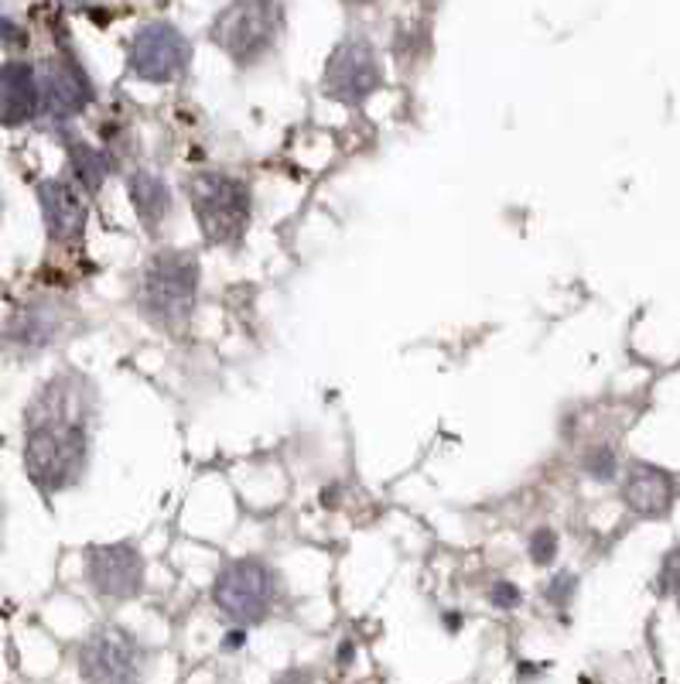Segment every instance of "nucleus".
Returning <instances> with one entry per match:
<instances>
[{
	"instance_id": "5701e85b",
	"label": "nucleus",
	"mask_w": 680,
	"mask_h": 684,
	"mask_svg": "<svg viewBox=\"0 0 680 684\" xmlns=\"http://www.w3.org/2000/svg\"><path fill=\"white\" fill-rule=\"evenodd\" d=\"M274 684H314V674L304 671V667H291V671H284Z\"/></svg>"
},
{
	"instance_id": "bb28decb",
	"label": "nucleus",
	"mask_w": 680,
	"mask_h": 684,
	"mask_svg": "<svg viewBox=\"0 0 680 684\" xmlns=\"http://www.w3.org/2000/svg\"><path fill=\"white\" fill-rule=\"evenodd\" d=\"M444 623H448V630H451V633H456V630H459V623H462V616H459V613H444Z\"/></svg>"
},
{
	"instance_id": "412c9836",
	"label": "nucleus",
	"mask_w": 680,
	"mask_h": 684,
	"mask_svg": "<svg viewBox=\"0 0 680 684\" xmlns=\"http://www.w3.org/2000/svg\"><path fill=\"white\" fill-rule=\"evenodd\" d=\"M489 603H492L496 609L510 613V609H517V606L523 603V592H520V585L510 582V578H496V582L489 585Z\"/></svg>"
},
{
	"instance_id": "1a4fd4ad",
	"label": "nucleus",
	"mask_w": 680,
	"mask_h": 684,
	"mask_svg": "<svg viewBox=\"0 0 680 684\" xmlns=\"http://www.w3.org/2000/svg\"><path fill=\"white\" fill-rule=\"evenodd\" d=\"M144 555L133 544H97L86 552V578L107 603H127L144 588Z\"/></svg>"
},
{
	"instance_id": "f3484780",
	"label": "nucleus",
	"mask_w": 680,
	"mask_h": 684,
	"mask_svg": "<svg viewBox=\"0 0 680 684\" xmlns=\"http://www.w3.org/2000/svg\"><path fill=\"white\" fill-rule=\"evenodd\" d=\"M581 473L596 483H612L619 476V452L606 442H596L581 452Z\"/></svg>"
},
{
	"instance_id": "0eeeda50",
	"label": "nucleus",
	"mask_w": 680,
	"mask_h": 684,
	"mask_svg": "<svg viewBox=\"0 0 680 684\" xmlns=\"http://www.w3.org/2000/svg\"><path fill=\"white\" fill-rule=\"evenodd\" d=\"M130 72L141 82L168 86L178 82L192 66V41L171 21H148L133 31L130 52H127Z\"/></svg>"
},
{
	"instance_id": "f257e3e1",
	"label": "nucleus",
	"mask_w": 680,
	"mask_h": 684,
	"mask_svg": "<svg viewBox=\"0 0 680 684\" xmlns=\"http://www.w3.org/2000/svg\"><path fill=\"white\" fill-rule=\"evenodd\" d=\"M202 285L199 257L189 250H158L144 270L138 274V288H133V305L161 333H186Z\"/></svg>"
},
{
	"instance_id": "2eb2a0df",
	"label": "nucleus",
	"mask_w": 680,
	"mask_h": 684,
	"mask_svg": "<svg viewBox=\"0 0 680 684\" xmlns=\"http://www.w3.org/2000/svg\"><path fill=\"white\" fill-rule=\"evenodd\" d=\"M69 168H72V178H76V186L82 192H100V186L107 181V171H110V161L103 151L97 148H89L86 141H72L69 145Z\"/></svg>"
},
{
	"instance_id": "f8f14e48",
	"label": "nucleus",
	"mask_w": 680,
	"mask_h": 684,
	"mask_svg": "<svg viewBox=\"0 0 680 684\" xmlns=\"http://www.w3.org/2000/svg\"><path fill=\"white\" fill-rule=\"evenodd\" d=\"M38 202L44 212V226H49V237L59 244H72L86 234V202L79 189H72L69 181H41Z\"/></svg>"
},
{
	"instance_id": "b1692460",
	"label": "nucleus",
	"mask_w": 680,
	"mask_h": 684,
	"mask_svg": "<svg viewBox=\"0 0 680 684\" xmlns=\"http://www.w3.org/2000/svg\"><path fill=\"white\" fill-rule=\"evenodd\" d=\"M247 644V630L243 626H233L230 633L222 636V651H240Z\"/></svg>"
},
{
	"instance_id": "6e6552de",
	"label": "nucleus",
	"mask_w": 680,
	"mask_h": 684,
	"mask_svg": "<svg viewBox=\"0 0 680 684\" xmlns=\"http://www.w3.org/2000/svg\"><path fill=\"white\" fill-rule=\"evenodd\" d=\"M79 671L89 684H138L144 674V647L130 630L107 623L79 647Z\"/></svg>"
},
{
	"instance_id": "dca6fc26",
	"label": "nucleus",
	"mask_w": 680,
	"mask_h": 684,
	"mask_svg": "<svg viewBox=\"0 0 680 684\" xmlns=\"http://www.w3.org/2000/svg\"><path fill=\"white\" fill-rule=\"evenodd\" d=\"M428 52H431V28L424 21H407L393 38V59L403 69H411V62L418 66L421 59H428Z\"/></svg>"
},
{
	"instance_id": "39448f33",
	"label": "nucleus",
	"mask_w": 680,
	"mask_h": 684,
	"mask_svg": "<svg viewBox=\"0 0 680 684\" xmlns=\"http://www.w3.org/2000/svg\"><path fill=\"white\" fill-rule=\"evenodd\" d=\"M281 599V575L257 555L226 562L212 582V603L237 626H257L274 613Z\"/></svg>"
},
{
	"instance_id": "4be33fe9",
	"label": "nucleus",
	"mask_w": 680,
	"mask_h": 684,
	"mask_svg": "<svg viewBox=\"0 0 680 684\" xmlns=\"http://www.w3.org/2000/svg\"><path fill=\"white\" fill-rule=\"evenodd\" d=\"M660 588L667 592L670 599H677V606H680V544L670 547V552L663 555V565H660Z\"/></svg>"
},
{
	"instance_id": "ddd939ff",
	"label": "nucleus",
	"mask_w": 680,
	"mask_h": 684,
	"mask_svg": "<svg viewBox=\"0 0 680 684\" xmlns=\"http://www.w3.org/2000/svg\"><path fill=\"white\" fill-rule=\"evenodd\" d=\"M127 192H130L133 212H138V222L144 226L151 237H158L161 226L174 212V199H171L168 181L161 175L148 171V168H138L127 178Z\"/></svg>"
},
{
	"instance_id": "9b49d317",
	"label": "nucleus",
	"mask_w": 680,
	"mask_h": 684,
	"mask_svg": "<svg viewBox=\"0 0 680 684\" xmlns=\"http://www.w3.org/2000/svg\"><path fill=\"white\" fill-rule=\"evenodd\" d=\"M677 483L667 469L653 463H629L622 476V504L643 517V521H663L673 510Z\"/></svg>"
},
{
	"instance_id": "6ab92c4d",
	"label": "nucleus",
	"mask_w": 680,
	"mask_h": 684,
	"mask_svg": "<svg viewBox=\"0 0 680 684\" xmlns=\"http://www.w3.org/2000/svg\"><path fill=\"white\" fill-rule=\"evenodd\" d=\"M558 552H561V537L554 527H533L530 537H527V558L537 565V568H551L558 562Z\"/></svg>"
},
{
	"instance_id": "393cba45",
	"label": "nucleus",
	"mask_w": 680,
	"mask_h": 684,
	"mask_svg": "<svg viewBox=\"0 0 680 684\" xmlns=\"http://www.w3.org/2000/svg\"><path fill=\"white\" fill-rule=\"evenodd\" d=\"M336 504H339V483L322 489V507H336Z\"/></svg>"
},
{
	"instance_id": "7ed1b4c3",
	"label": "nucleus",
	"mask_w": 680,
	"mask_h": 684,
	"mask_svg": "<svg viewBox=\"0 0 680 684\" xmlns=\"http://www.w3.org/2000/svg\"><path fill=\"white\" fill-rule=\"evenodd\" d=\"M186 192L199 230L216 247H237L253 219V196L243 178L230 171H196L186 178Z\"/></svg>"
},
{
	"instance_id": "a878e982",
	"label": "nucleus",
	"mask_w": 680,
	"mask_h": 684,
	"mask_svg": "<svg viewBox=\"0 0 680 684\" xmlns=\"http://www.w3.org/2000/svg\"><path fill=\"white\" fill-rule=\"evenodd\" d=\"M339 664H352V641H342V647H339Z\"/></svg>"
},
{
	"instance_id": "4468645a",
	"label": "nucleus",
	"mask_w": 680,
	"mask_h": 684,
	"mask_svg": "<svg viewBox=\"0 0 680 684\" xmlns=\"http://www.w3.org/2000/svg\"><path fill=\"white\" fill-rule=\"evenodd\" d=\"M41 107V89L28 62L0 66V123H24Z\"/></svg>"
},
{
	"instance_id": "423d86ee",
	"label": "nucleus",
	"mask_w": 680,
	"mask_h": 684,
	"mask_svg": "<svg viewBox=\"0 0 680 684\" xmlns=\"http://www.w3.org/2000/svg\"><path fill=\"white\" fill-rule=\"evenodd\" d=\"M377 89H383V62L367 34L342 38L322 72V93L342 107H362Z\"/></svg>"
},
{
	"instance_id": "f03ea898",
	"label": "nucleus",
	"mask_w": 680,
	"mask_h": 684,
	"mask_svg": "<svg viewBox=\"0 0 680 684\" xmlns=\"http://www.w3.org/2000/svg\"><path fill=\"white\" fill-rule=\"evenodd\" d=\"M28 422H31L28 442H24L28 476L44 493L72 486L86 473V459H89L86 422L41 418V415H28Z\"/></svg>"
},
{
	"instance_id": "9d476101",
	"label": "nucleus",
	"mask_w": 680,
	"mask_h": 684,
	"mask_svg": "<svg viewBox=\"0 0 680 684\" xmlns=\"http://www.w3.org/2000/svg\"><path fill=\"white\" fill-rule=\"evenodd\" d=\"M38 89H41V107L59 120L82 113L97 97V89H93V82H89V76L82 72V66L69 56L52 59L49 66H44Z\"/></svg>"
},
{
	"instance_id": "20e7f679",
	"label": "nucleus",
	"mask_w": 680,
	"mask_h": 684,
	"mask_svg": "<svg viewBox=\"0 0 680 684\" xmlns=\"http://www.w3.org/2000/svg\"><path fill=\"white\" fill-rule=\"evenodd\" d=\"M284 4H267V0H243V4H226L209 28L216 49L240 69H253L284 38Z\"/></svg>"
},
{
	"instance_id": "aec40b11",
	"label": "nucleus",
	"mask_w": 680,
	"mask_h": 684,
	"mask_svg": "<svg viewBox=\"0 0 680 684\" xmlns=\"http://www.w3.org/2000/svg\"><path fill=\"white\" fill-rule=\"evenodd\" d=\"M578 592V575L574 572H554L551 582L543 585V599H548V606H568L574 599Z\"/></svg>"
},
{
	"instance_id": "a211bd4d",
	"label": "nucleus",
	"mask_w": 680,
	"mask_h": 684,
	"mask_svg": "<svg viewBox=\"0 0 680 684\" xmlns=\"http://www.w3.org/2000/svg\"><path fill=\"white\" fill-rule=\"evenodd\" d=\"M14 336H18V343H21L24 349H38V346H44V343H52V339H56V315L41 311V308L28 311L21 323L14 326Z\"/></svg>"
}]
</instances>
